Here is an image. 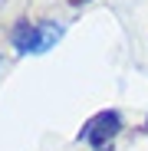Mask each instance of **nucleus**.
Instances as JSON below:
<instances>
[{
    "instance_id": "f257e3e1",
    "label": "nucleus",
    "mask_w": 148,
    "mask_h": 151,
    "mask_svg": "<svg viewBox=\"0 0 148 151\" xmlns=\"http://www.w3.org/2000/svg\"><path fill=\"white\" fill-rule=\"evenodd\" d=\"M118 128H122V115H118V112H99V115H92V118L82 125L79 138L89 141V145L99 151V148L112 145V138L118 135Z\"/></svg>"
},
{
    "instance_id": "f03ea898",
    "label": "nucleus",
    "mask_w": 148,
    "mask_h": 151,
    "mask_svg": "<svg viewBox=\"0 0 148 151\" xmlns=\"http://www.w3.org/2000/svg\"><path fill=\"white\" fill-rule=\"evenodd\" d=\"M63 36V27L53 20H46V23H36V46H33V53H46V49H53Z\"/></svg>"
},
{
    "instance_id": "7ed1b4c3",
    "label": "nucleus",
    "mask_w": 148,
    "mask_h": 151,
    "mask_svg": "<svg viewBox=\"0 0 148 151\" xmlns=\"http://www.w3.org/2000/svg\"><path fill=\"white\" fill-rule=\"evenodd\" d=\"M13 46L20 49V53H33V46H36V27H30L27 20H20L13 27Z\"/></svg>"
}]
</instances>
